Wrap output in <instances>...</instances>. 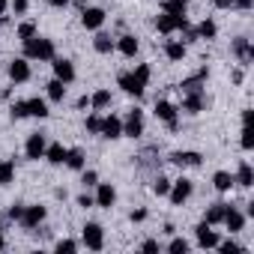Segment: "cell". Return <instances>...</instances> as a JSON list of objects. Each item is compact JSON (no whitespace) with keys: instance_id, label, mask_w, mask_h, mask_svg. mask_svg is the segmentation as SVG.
<instances>
[{"instance_id":"cell-1","label":"cell","mask_w":254,"mask_h":254,"mask_svg":"<svg viewBox=\"0 0 254 254\" xmlns=\"http://www.w3.org/2000/svg\"><path fill=\"white\" fill-rule=\"evenodd\" d=\"M57 57V48H54V39H45V36H30L24 39V60H39V63H48Z\"/></svg>"},{"instance_id":"cell-2","label":"cell","mask_w":254,"mask_h":254,"mask_svg":"<svg viewBox=\"0 0 254 254\" xmlns=\"http://www.w3.org/2000/svg\"><path fill=\"white\" fill-rule=\"evenodd\" d=\"M81 242H84L90 251H102V248H105V230H102V224L87 221L84 230H81Z\"/></svg>"},{"instance_id":"cell-3","label":"cell","mask_w":254,"mask_h":254,"mask_svg":"<svg viewBox=\"0 0 254 254\" xmlns=\"http://www.w3.org/2000/svg\"><path fill=\"white\" fill-rule=\"evenodd\" d=\"M206 108H209V96H206L203 90L183 93V105H180L183 114H200V111H206Z\"/></svg>"},{"instance_id":"cell-4","label":"cell","mask_w":254,"mask_h":254,"mask_svg":"<svg viewBox=\"0 0 254 254\" xmlns=\"http://www.w3.org/2000/svg\"><path fill=\"white\" fill-rule=\"evenodd\" d=\"M191 191H194L191 180L180 177V180H171V191H168V197H171V203H174V206H183V203L191 197Z\"/></svg>"},{"instance_id":"cell-5","label":"cell","mask_w":254,"mask_h":254,"mask_svg":"<svg viewBox=\"0 0 254 254\" xmlns=\"http://www.w3.org/2000/svg\"><path fill=\"white\" fill-rule=\"evenodd\" d=\"M123 135L126 138H141L144 135V111L132 108L129 114H126V120H123Z\"/></svg>"},{"instance_id":"cell-6","label":"cell","mask_w":254,"mask_h":254,"mask_svg":"<svg viewBox=\"0 0 254 254\" xmlns=\"http://www.w3.org/2000/svg\"><path fill=\"white\" fill-rule=\"evenodd\" d=\"M153 114H156V120H162V123H168V129L171 132H177V114H180V108L174 105V102H168V99H162V102H156V108H153Z\"/></svg>"},{"instance_id":"cell-7","label":"cell","mask_w":254,"mask_h":254,"mask_svg":"<svg viewBox=\"0 0 254 254\" xmlns=\"http://www.w3.org/2000/svg\"><path fill=\"white\" fill-rule=\"evenodd\" d=\"M45 215H48V209L45 206H24V212H21V218H18V224L24 227V230H33V227H39L42 221H45Z\"/></svg>"},{"instance_id":"cell-8","label":"cell","mask_w":254,"mask_h":254,"mask_svg":"<svg viewBox=\"0 0 254 254\" xmlns=\"http://www.w3.org/2000/svg\"><path fill=\"white\" fill-rule=\"evenodd\" d=\"M186 24H189L186 15H168V12H162V15L156 18V27H159V33H165V36H171L174 30H183Z\"/></svg>"},{"instance_id":"cell-9","label":"cell","mask_w":254,"mask_h":254,"mask_svg":"<svg viewBox=\"0 0 254 254\" xmlns=\"http://www.w3.org/2000/svg\"><path fill=\"white\" fill-rule=\"evenodd\" d=\"M6 72H9V81H12V84H27V81H30V60L15 57Z\"/></svg>"},{"instance_id":"cell-10","label":"cell","mask_w":254,"mask_h":254,"mask_svg":"<svg viewBox=\"0 0 254 254\" xmlns=\"http://www.w3.org/2000/svg\"><path fill=\"white\" fill-rule=\"evenodd\" d=\"M93 200H96V206L111 209V206L117 203V189H114L111 183H96V194H93Z\"/></svg>"},{"instance_id":"cell-11","label":"cell","mask_w":254,"mask_h":254,"mask_svg":"<svg viewBox=\"0 0 254 254\" xmlns=\"http://www.w3.org/2000/svg\"><path fill=\"white\" fill-rule=\"evenodd\" d=\"M230 51H233V57H236L242 66H248L251 57H254V48H251V39H248V36H236L233 45H230Z\"/></svg>"},{"instance_id":"cell-12","label":"cell","mask_w":254,"mask_h":254,"mask_svg":"<svg viewBox=\"0 0 254 254\" xmlns=\"http://www.w3.org/2000/svg\"><path fill=\"white\" fill-rule=\"evenodd\" d=\"M45 147H48V141H45V135H39V132H33L30 138H27V144H24V156L27 159H45Z\"/></svg>"},{"instance_id":"cell-13","label":"cell","mask_w":254,"mask_h":254,"mask_svg":"<svg viewBox=\"0 0 254 254\" xmlns=\"http://www.w3.org/2000/svg\"><path fill=\"white\" fill-rule=\"evenodd\" d=\"M171 162H174L177 168H200L203 156H200L197 150H177V153H171Z\"/></svg>"},{"instance_id":"cell-14","label":"cell","mask_w":254,"mask_h":254,"mask_svg":"<svg viewBox=\"0 0 254 254\" xmlns=\"http://www.w3.org/2000/svg\"><path fill=\"white\" fill-rule=\"evenodd\" d=\"M99 135L102 138H108V141H117V138H123V120L120 117H102V129H99Z\"/></svg>"},{"instance_id":"cell-15","label":"cell","mask_w":254,"mask_h":254,"mask_svg":"<svg viewBox=\"0 0 254 254\" xmlns=\"http://www.w3.org/2000/svg\"><path fill=\"white\" fill-rule=\"evenodd\" d=\"M51 66H54V78H57V81H63V84H72V81H75V66H72V60L54 57Z\"/></svg>"},{"instance_id":"cell-16","label":"cell","mask_w":254,"mask_h":254,"mask_svg":"<svg viewBox=\"0 0 254 254\" xmlns=\"http://www.w3.org/2000/svg\"><path fill=\"white\" fill-rule=\"evenodd\" d=\"M209 78V69L206 66H200L194 75H189V78H183V84L177 87L180 93H194V90H203V81Z\"/></svg>"},{"instance_id":"cell-17","label":"cell","mask_w":254,"mask_h":254,"mask_svg":"<svg viewBox=\"0 0 254 254\" xmlns=\"http://www.w3.org/2000/svg\"><path fill=\"white\" fill-rule=\"evenodd\" d=\"M81 24H84L87 30H99V27L105 24V9H99V6L81 9Z\"/></svg>"},{"instance_id":"cell-18","label":"cell","mask_w":254,"mask_h":254,"mask_svg":"<svg viewBox=\"0 0 254 254\" xmlns=\"http://www.w3.org/2000/svg\"><path fill=\"white\" fill-rule=\"evenodd\" d=\"M194 236H197V245H200V248H215V245H218V233H215L212 224H206V221H200V224L194 227Z\"/></svg>"},{"instance_id":"cell-19","label":"cell","mask_w":254,"mask_h":254,"mask_svg":"<svg viewBox=\"0 0 254 254\" xmlns=\"http://www.w3.org/2000/svg\"><path fill=\"white\" fill-rule=\"evenodd\" d=\"M117 84H120L126 93H129V96H135V99H141V96H144V90H147L144 84H138V81H135V75H132V72H120V75H117Z\"/></svg>"},{"instance_id":"cell-20","label":"cell","mask_w":254,"mask_h":254,"mask_svg":"<svg viewBox=\"0 0 254 254\" xmlns=\"http://www.w3.org/2000/svg\"><path fill=\"white\" fill-rule=\"evenodd\" d=\"M221 224H224V227H227L230 233H239V230L245 227V215H242V212H239L236 206H230V203H227V209H224V218H221Z\"/></svg>"},{"instance_id":"cell-21","label":"cell","mask_w":254,"mask_h":254,"mask_svg":"<svg viewBox=\"0 0 254 254\" xmlns=\"http://www.w3.org/2000/svg\"><path fill=\"white\" fill-rule=\"evenodd\" d=\"M114 48H117L123 57H135V54H138V48H141V42H138L132 33H123V36L114 42Z\"/></svg>"},{"instance_id":"cell-22","label":"cell","mask_w":254,"mask_h":254,"mask_svg":"<svg viewBox=\"0 0 254 254\" xmlns=\"http://www.w3.org/2000/svg\"><path fill=\"white\" fill-rule=\"evenodd\" d=\"M186 42H180V39H168L165 42V57L171 60V63H180V60H186Z\"/></svg>"},{"instance_id":"cell-23","label":"cell","mask_w":254,"mask_h":254,"mask_svg":"<svg viewBox=\"0 0 254 254\" xmlns=\"http://www.w3.org/2000/svg\"><path fill=\"white\" fill-rule=\"evenodd\" d=\"M69 171H84V165H87V156H84V150L81 147H72V150H66V162H63Z\"/></svg>"},{"instance_id":"cell-24","label":"cell","mask_w":254,"mask_h":254,"mask_svg":"<svg viewBox=\"0 0 254 254\" xmlns=\"http://www.w3.org/2000/svg\"><path fill=\"white\" fill-rule=\"evenodd\" d=\"M233 183H236V186H242V189H251V186H254V171H251V165H248V162H239Z\"/></svg>"},{"instance_id":"cell-25","label":"cell","mask_w":254,"mask_h":254,"mask_svg":"<svg viewBox=\"0 0 254 254\" xmlns=\"http://www.w3.org/2000/svg\"><path fill=\"white\" fill-rule=\"evenodd\" d=\"M51 111H48V102L45 99H39V96H33V99H27V117H39V120H45Z\"/></svg>"},{"instance_id":"cell-26","label":"cell","mask_w":254,"mask_h":254,"mask_svg":"<svg viewBox=\"0 0 254 254\" xmlns=\"http://www.w3.org/2000/svg\"><path fill=\"white\" fill-rule=\"evenodd\" d=\"M194 33H197V39H215V36H218V24H215L212 18H203V21L194 27Z\"/></svg>"},{"instance_id":"cell-27","label":"cell","mask_w":254,"mask_h":254,"mask_svg":"<svg viewBox=\"0 0 254 254\" xmlns=\"http://www.w3.org/2000/svg\"><path fill=\"white\" fill-rule=\"evenodd\" d=\"M224 209H227V203H212V206H206V212H203V221L206 224H221V218H224Z\"/></svg>"},{"instance_id":"cell-28","label":"cell","mask_w":254,"mask_h":254,"mask_svg":"<svg viewBox=\"0 0 254 254\" xmlns=\"http://www.w3.org/2000/svg\"><path fill=\"white\" fill-rule=\"evenodd\" d=\"M45 90H48V99H51V102H63V99H66V84L57 81V78H51V81L45 84Z\"/></svg>"},{"instance_id":"cell-29","label":"cell","mask_w":254,"mask_h":254,"mask_svg":"<svg viewBox=\"0 0 254 254\" xmlns=\"http://www.w3.org/2000/svg\"><path fill=\"white\" fill-rule=\"evenodd\" d=\"M45 159H48L51 165H63V162H66V147H63V144H48V147H45Z\"/></svg>"},{"instance_id":"cell-30","label":"cell","mask_w":254,"mask_h":254,"mask_svg":"<svg viewBox=\"0 0 254 254\" xmlns=\"http://www.w3.org/2000/svg\"><path fill=\"white\" fill-rule=\"evenodd\" d=\"M15 183V162H0V186H12Z\"/></svg>"},{"instance_id":"cell-31","label":"cell","mask_w":254,"mask_h":254,"mask_svg":"<svg viewBox=\"0 0 254 254\" xmlns=\"http://www.w3.org/2000/svg\"><path fill=\"white\" fill-rule=\"evenodd\" d=\"M93 48H96L99 54H111V51H114V39H111V33H96Z\"/></svg>"},{"instance_id":"cell-32","label":"cell","mask_w":254,"mask_h":254,"mask_svg":"<svg viewBox=\"0 0 254 254\" xmlns=\"http://www.w3.org/2000/svg\"><path fill=\"white\" fill-rule=\"evenodd\" d=\"M212 186H215L218 191H230V186H233V174H227V171H215V174H212Z\"/></svg>"},{"instance_id":"cell-33","label":"cell","mask_w":254,"mask_h":254,"mask_svg":"<svg viewBox=\"0 0 254 254\" xmlns=\"http://www.w3.org/2000/svg\"><path fill=\"white\" fill-rule=\"evenodd\" d=\"M186 0H162V12L168 15H186Z\"/></svg>"},{"instance_id":"cell-34","label":"cell","mask_w":254,"mask_h":254,"mask_svg":"<svg viewBox=\"0 0 254 254\" xmlns=\"http://www.w3.org/2000/svg\"><path fill=\"white\" fill-rule=\"evenodd\" d=\"M90 105H93L96 111H105V108L111 105V90H96V93L90 96Z\"/></svg>"},{"instance_id":"cell-35","label":"cell","mask_w":254,"mask_h":254,"mask_svg":"<svg viewBox=\"0 0 254 254\" xmlns=\"http://www.w3.org/2000/svg\"><path fill=\"white\" fill-rule=\"evenodd\" d=\"M132 75H135V81H138V84H144V87H147V84H150V78H153V69H150V63H138Z\"/></svg>"},{"instance_id":"cell-36","label":"cell","mask_w":254,"mask_h":254,"mask_svg":"<svg viewBox=\"0 0 254 254\" xmlns=\"http://www.w3.org/2000/svg\"><path fill=\"white\" fill-rule=\"evenodd\" d=\"M168 191H171V180L159 174V177L153 180V194H159V197H168Z\"/></svg>"},{"instance_id":"cell-37","label":"cell","mask_w":254,"mask_h":254,"mask_svg":"<svg viewBox=\"0 0 254 254\" xmlns=\"http://www.w3.org/2000/svg\"><path fill=\"white\" fill-rule=\"evenodd\" d=\"M189 248H191V245H189L183 236H174V239L168 242V251H171V254H189Z\"/></svg>"},{"instance_id":"cell-38","label":"cell","mask_w":254,"mask_h":254,"mask_svg":"<svg viewBox=\"0 0 254 254\" xmlns=\"http://www.w3.org/2000/svg\"><path fill=\"white\" fill-rule=\"evenodd\" d=\"M15 36H18L21 42H24V39H30V36H36V24H33V21H21V24H18V30H15Z\"/></svg>"},{"instance_id":"cell-39","label":"cell","mask_w":254,"mask_h":254,"mask_svg":"<svg viewBox=\"0 0 254 254\" xmlns=\"http://www.w3.org/2000/svg\"><path fill=\"white\" fill-rule=\"evenodd\" d=\"M54 248H57V254H75V251H78L81 245H78L75 239H60V242H57Z\"/></svg>"},{"instance_id":"cell-40","label":"cell","mask_w":254,"mask_h":254,"mask_svg":"<svg viewBox=\"0 0 254 254\" xmlns=\"http://www.w3.org/2000/svg\"><path fill=\"white\" fill-rule=\"evenodd\" d=\"M215 248H218L221 254H242V245H236L233 239H224V242L218 239V245H215Z\"/></svg>"},{"instance_id":"cell-41","label":"cell","mask_w":254,"mask_h":254,"mask_svg":"<svg viewBox=\"0 0 254 254\" xmlns=\"http://www.w3.org/2000/svg\"><path fill=\"white\" fill-rule=\"evenodd\" d=\"M84 129H87L90 135H99V129H102V117H99V114H90L87 123H84Z\"/></svg>"},{"instance_id":"cell-42","label":"cell","mask_w":254,"mask_h":254,"mask_svg":"<svg viewBox=\"0 0 254 254\" xmlns=\"http://www.w3.org/2000/svg\"><path fill=\"white\" fill-rule=\"evenodd\" d=\"M9 117H12V120H24V117H27V99H24V102H12Z\"/></svg>"},{"instance_id":"cell-43","label":"cell","mask_w":254,"mask_h":254,"mask_svg":"<svg viewBox=\"0 0 254 254\" xmlns=\"http://www.w3.org/2000/svg\"><path fill=\"white\" fill-rule=\"evenodd\" d=\"M81 183H84V189H90V186L99 183V174L96 171H81Z\"/></svg>"},{"instance_id":"cell-44","label":"cell","mask_w":254,"mask_h":254,"mask_svg":"<svg viewBox=\"0 0 254 254\" xmlns=\"http://www.w3.org/2000/svg\"><path fill=\"white\" fill-rule=\"evenodd\" d=\"M9 6H12V12H15V15H24L30 3H27V0H9Z\"/></svg>"},{"instance_id":"cell-45","label":"cell","mask_w":254,"mask_h":254,"mask_svg":"<svg viewBox=\"0 0 254 254\" xmlns=\"http://www.w3.org/2000/svg\"><path fill=\"white\" fill-rule=\"evenodd\" d=\"M78 206H84V209H90V206H96V200H93V194H78Z\"/></svg>"},{"instance_id":"cell-46","label":"cell","mask_w":254,"mask_h":254,"mask_svg":"<svg viewBox=\"0 0 254 254\" xmlns=\"http://www.w3.org/2000/svg\"><path fill=\"white\" fill-rule=\"evenodd\" d=\"M242 150H251V129H248V126H242Z\"/></svg>"},{"instance_id":"cell-47","label":"cell","mask_w":254,"mask_h":254,"mask_svg":"<svg viewBox=\"0 0 254 254\" xmlns=\"http://www.w3.org/2000/svg\"><path fill=\"white\" fill-rule=\"evenodd\" d=\"M21 212H24V206H21V203H15V206L6 212V218H9V221H18V218H21Z\"/></svg>"},{"instance_id":"cell-48","label":"cell","mask_w":254,"mask_h":254,"mask_svg":"<svg viewBox=\"0 0 254 254\" xmlns=\"http://www.w3.org/2000/svg\"><path fill=\"white\" fill-rule=\"evenodd\" d=\"M162 245H159V239H147L144 245H141V251H147V254H153V251H159Z\"/></svg>"},{"instance_id":"cell-49","label":"cell","mask_w":254,"mask_h":254,"mask_svg":"<svg viewBox=\"0 0 254 254\" xmlns=\"http://www.w3.org/2000/svg\"><path fill=\"white\" fill-rule=\"evenodd\" d=\"M233 6H236V9H242V12H248V9L254 6V0H233Z\"/></svg>"},{"instance_id":"cell-50","label":"cell","mask_w":254,"mask_h":254,"mask_svg":"<svg viewBox=\"0 0 254 254\" xmlns=\"http://www.w3.org/2000/svg\"><path fill=\"white\" fill-rule=\"evenodd\" d=\"M215 9H233V0H212Z\"/></svg>"},{"instance_id":"cell-51","label":"cell","mask_w":254,"mask_h":254,"mask_svg":"<svg viewBox=\"0 0 254 254\" xmlns=\"http://www.w3.org/2000/svg\"><path fill=\"white\" fill-rule=\"evenodd\" d=\"M129 218H132V221H135V224H141V221H144V218H147V209H135V212H132V215H129Z\"/></svg>"},{"instance_id":"cell-52","label":"cell","mask_w":254,"mask_h":254,"mask_svg":"<svg viewBox=\"0 0 254 254\" xmlns=\"http://www.w3.org/2000/svg\"><path fill=\"white\" fill-rule=\"evenodd\" d=\"M48 3H51V6H54V9H66V6H69V3H72V0H48Z\"/></svg>"},{"instance_id":"cell-53","label":"cell","mask_w":254,"mask_h":254,"mask_svg":"<svg viewBox=\"0 0 254 254\" xmlns=\"http://www.w3.org/2000/svg\"><path fill=\"white\" fill-rule=\"evenodd\" d=\"M87 105H90V96H81V99H78V102H75V108H78V111H84V108H87Z\"/></svg>"},{"instance_id":"cell-54","label":"cell","mask_w":254,"mask_h":254,"mask_svg":"<svg viewBox=\"0 0 254 254\" xmlns=\"http://www.w3.org/2000/svg\"><path fill=\"white\" fill-rule=\"evenodd\" d=\"M6 9H9V0H0V15H3Z\"/></svg>"},{"instance_id":"cell-55","label":"cell","mask_w":254,"mask_h":254,"mask_svg":"<svg viewBox=\"0 0 254 254\" xmlns=\"http://www.w3.org/2000/svg\"><path fill=\"white\" fill-rule=\"evenodd\" d=\"M6 248V236H3V227H0V251Z\"/></svg>"},{"instance_id":"cell-56","label":"cell","mask_w":254,"mask_h":254,"mask_svg":"<svg viewBox=\"0 0 254 254\" xmlns=\"http://www.w3.org/2000/svg\"><path fill=\"white\" fill-rule=\"evenodd\" d=\"M75 6L78 9H87V0H75Z\"/></svg>"},{"instance_id":"cell-57","label":"cell","mask_w":254,"mask_h":254,"mask_svg":"<svg viewBox=\"0 0 254 254\" xmlns=\"http://www.w3.org/2000/svg\"><path fill=\"white\" fill-rule=\"evenodd\" d=\"M186 3H189V0H186Z\"/></svg>"}]
</instances>
